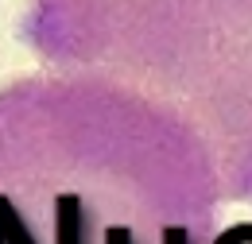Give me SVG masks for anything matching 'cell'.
I'll list each match as a JSON object with an SVG mask.
<instances>
[{
    "label": "cell",
    "instance_id": "obj_3",
    "mask_svg": "<svg viewBox=\"0 0 252 244\" xmlns=\"http://www.w3.org/2000/svg\"><path fill=\"white\" fill-rule=\"evenodd\" d=\"M214 244H252V221H241V225H233V229L218 233Z\"/></svg>",
    "mask_w": 252,
    "mask_h": 244
},
{
    "label": "cell",
    "instance_id": "obj_2",
    "mask_svg": "<svg viewBox=\"0 0 252 244\" xmlns=\"http://www.w3.org/2000/svg\"><path fill=\"white\" fill-rule=\"evenodd\" d=\"M47 70L144 97L202 144L221 202L252 206V0H20Z\"/></svg>",
    "mask_w": 252,
    "mask_h": 244
},
{
    "label": "cell",
    "instance_id": "obj_1",
    "mask_svg": "<svg viewBox=\"0 0 252 244\" xmlns=\"http://www.w3.org/2000/svg\"><path fill=\"white\" fill-rule=\"evenodd\" d=\"M221 186L175 117L86 74L0 86V244H214Z\"/></svg>",
    "mask_w": 252,
    "mask_h": 244
}]
</instances>
